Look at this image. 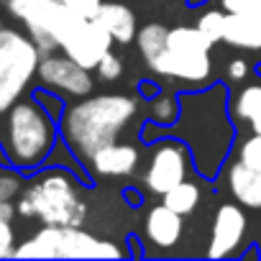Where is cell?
Here are the masks:
<instances>
[{"instance_id":"1","label":"cell","mask_w":261,"mask_h":261,"mask_svg":"<svg viewBox=\"0 0 261 261\" xmlns=\"http://www.w3.org/2000/svg\"><path fill=\"white\" fill-rule=\"evenodd\" d=\"M139 113V100L120 92H105L92 97H77V102L64 108L59 118V134L72 156L82 164L102 149L123 136V130L134 123Z\"/></svg>"},{"instance_id":"2","label":"cell","mask_w":261,"mask_h":261,"mask_svg":"<svg viewBox=\"0 0 261 261\" xmlns=\"http://www.w3.org/2000/svg\"><path fill=\"white\" fill-rule=\"evenodd\" d=\"M59 120L31 95L21 97L6 113V130L0 139V164L21 172H36L49 164L59 146Z\"/></svg>"},{"instance_id":"3","label":"cell","mask_w":261,"mask_h":261,"mask_svg":"<svg viewBox=\"0 0 261 261\" xmlns=\"http://www.w3.org/2000/svg\"><path fill=\"white\" fill-rule=\"evenodd\" d=\"M16 207L21 218H36L41 225H85L90 213L77 177L64 167L34 174L18 195Z\"/></svg>"},{"instance_id":"4","label":"cell","mask_w":261,"mask_h":261,"mask_svg":"<svg viewBox=\"0 0 261 261\" xmlns=\"http://www.w3.org/2000/svg\"><path fill=\"white\" fill-rule=\"evenodd\" d=\"M26 258H120L123 248L108 238L87 233L82 225H41L16 246Z\"/></svg>"},{"instance_id":"5","label":"cell","mask_w":261,"mask_h":261,"mask_svg":"<svg viewBox=\"0 0 261 261\" xmlns=\"http://www.w3.org/2000/svg\"><path fill=\"white\" fill-rule=\"evenodd\" d=\"M41 51L18 29L0 26V115H6L36 80Z\"/></svg>"},{"instance_id":"6","label":"cell","mask_w":261,"mask_h":261,"mask_svg":"<svg viewBox=\"0 0 261 261\" xmlns=\"http://www.w3.org/2000/svg\"><path fill=\"white\" fill-rule=\"evenodd\" d=\"M6 8L18 18L41 54L59 51L64 34L80 18L59 0H6Z\"/></svg>"},{"instance_id":"7","label":"cell","mask_w":261,"mask_h":261,"mask_svg":"<svg viewBox=\"0 0 261 261\" xmlns=\"http://www.w3.org/2000/svg\"><path fill=\"white\" fill-rule=\"evenodd\" d=\"M192 169V154L190 146L182 139H164L151 149L146 172H144V187L151 195L164 197L172 187L185 182Z\"/></svg>"},{"instance_id":"8","label":"cell","mask_w":261,"mask_h":261,"mask_svg":"<svg viewBox=\"0 0 261 261\" xmlns=\"http://www.w3.org/2000/svg\"><path fill=\"white\" fill-rule=\"evenodd\" d=\"M36 80L41 87H46L62 97H85L92 92V85H95L90 69H85L82 64L69 59L64 51L62 54H57V51L41 54Z\"/></svg>"},{"instance_id":"9","label":"cell","mask_w":261,"mask_h":261,"mask_svg":"<svg viewBox=\"0 0 261 261\" xmlns=\"http://www.w3.org/2000/svg\"><path fill=\"white\" fill-rule=\"evenodd\" d=\"M113 36L108 34V29L97 21V18H77L72 23V29L64 34L62 39V51L74 59L77 64H82L85 69L95 72V67L100 64V59L110 51L113 46Z\"/></svg>"},{"instance_id":"10","label":"cell","mask_w":261,"mask_h":261,"mask_svg":"<svg viewBox=\"0 0 261 261\" xmlns=\"http://www.w3.org/2000/svg\"><path fill=\"white\" fill-rule=\"evenodd\" d=\"M246 228H248V218L243 213V205H238V202H220L215 215H213L207 256L210 258L236 256L241 243H243V238H246Z\"/></svg>"},{"instance_id":"11","label":"cell","mask_w":261,"mask_h":261,"mask_svg":"<svg viewBox=\"0 0 261 261\" xmlns=\"http://www.w3.org/2000/svg\"><path fill=\"white\" fill-rule=\"evenodd\" d=\"M149 69L159 77H169L187 85H205L213 77V57L210 54H187L174 49H162L156 57H151Z\"/></svg>"},{"instance_id":"12","label":"cell","mask_w":261,"mask_h":261,"mask_svg":"<svg viewBox=\"0 0 261 261\" xmlns=\"http://www.w3.org/2000/svg\"><path fill=\"white\" fill-rule=\"evenodd\" d=\"M141 162V151L136 144H128V141H113L105 144L102 149H97L87 167L95 177H130L136 172Z\"/></svg>"},{"instance_id":"13","label":"cell","mask_w":261,"mask_h":261,"mask_svg":"<svg viewBox=\"0 0 261 261\" xmlns=\"http://www.w3.org/2000/svg\"><path fill=\"white\" fill-rule=\"evenodd\" d=\"M182 230H185V220L169 205L159 202V205L149 207L146 220H144V233L154 248H159V251L174 248L182 238Z\"/></svg>"},{"instance_id":"14","label":"cell","mask_w":261,"mask_h":261,"mask_svg":"<svg viewBox=\"0 0 261 261\" xmlns=\"http://www.w3.org/2000/svg\"><path fill=\"white\" fill-rule=\"evenodd\" d=\"M233 200L248 210H261V169L236 159L225 174Z\"/></svg>"},{"instance_id":"15","label":"cell","mask_w":261,"mask_h":261,"mask_svg":"<svg viewBox=\"0 0 261 261\" xmlns=\"http://www.w3.org/2000/svg\"><path fill=\"white\" fill-rule=\"evenodd\" d=\"M105 29L108 34L113 36L115 44H130L136 41V34H139V23H136V13L130 11L125 3H118V0H102V6L95 16Z\"/></svg>"},{"instance_id":"16","label":"cell","mask_w":261,"mask_h":261,"mask_svg":"<svg viewBox=\"0 0 261 261\" xmlns=\"http://www.w3.org/2000/svg\"><path fill=\"white\" fill-rule=\"evenodd\" d=\"M223 41L236 49H261V13H225Z\"/></svg>"},{"instance_id":"17","label":"cell","mask_w":261,"mask_h":261,"mask_svg":"<svg viewBox=\"0 0 261 261\" xmlns=\"http://www.w3.org/2000/svg\"><path fill=\"white\" fill-rule=\"evenodd\" d=\"M230 113L251 128V134H261V85H246L233 97Z\"/></svg>"},{"instance_id":"18","label":"cell","mask_w":261,"mask_h":261,"mask_svg":"<svg viewBox=\"0 0 261 261\" xmlns=\"http://www.w3.org/2000/svg\"><path fill=\"white\" fill-rule=\"evenodd\" d=\"M213 39L205 36L197 23L195 26H177V29H169L167 34V49H174V51H187V54H210L213 49Z\"/></svg>"},{"instance_id":"19","label":"cell","mask_w":261,"mask_h":261,"mask_svg":"<svg viewBox=\"0 0 261 261\" xmlns=\"http://www.w3.org/2000/svg\"><path fill=\"white\" fill-rule=\"evenodd\" d=\"M162 202L169 205V207H172L174 213H179L182 218H187V215L195 213L197 205H200V185L187 177L185 182H179L177 187H172V190L164 195Z\"/></svg>"},{"instance_id":"20","label":"cell","mask_w":261,"mask_h":261,"mask_svg":"<svg viewBox=\"0 0 261 261\" xmlns=\"http://www.w3.org/2000/svg\"><path fill=\"white\" fill-rule=\"evenodd\" d=\"M167 34L169 29L162 23H146L139 34H136V46L141 51V57L149 62L151 57H156L164 46H167Z\"/></svg>"},{"instance_id":"21","label":"cell","mask_w":261,"mask_h":261,"mask_svg":"<svg viewBox=\"0 0 261 261\" xmlns=\"http://www.w3.org/2000/svg\"><path fill=\"white\" fill-rule=\"evenodd\" d=\"M179 110H182V102L169 92H159L149 102V118L159 125H172L179 118Z\"/></svg>"},{"instance_id":"22","label":"cell","mask_w":261,"mask_h":261,"mask_svg":"<svg viewBox=\"0 0 261 261\" xmlns=\"http://www.w3.org/2000/svg\"><path fill=\"white\" fill-rule=\"evenodd\" d=\"M21 192H23V172L11 164H0V200H16Z\"/></svg>"},{"instance_id":"23","label":"cell","mask_w":261,"mask_h":261,"mask_svg":"<svg viewBox=\"0 0 261 261\" xmlns=\"http://www.w3.org/2000/svg\"><path fill=\"white\" fill-rule=\"evenodd\" d=\"M197 29L205 34V36H210L215 44L218 41H223V29H225V11L220 8V11H205L200 18H197Z\"/></svg>"},{"instance_id":"24","label":"cell","mask_w":261,"mask_h":261,"mask_svg":"<svg viewBox=\"0 0 261 261\" xmlns=\"http://www.w3.org/2000/svg\"><path fill=\"white\" fill-rule=\"evenodd\" d=\"M95 74H97L102 82H115V80H120V77H123V59L110 49V51L100 59V64L95 67Z\"/></svg>"},{"instance_id":"25","label":"cell","mask_w":261,"mask_h":261,"mask_svg":"<svg viewBox=\"0 0 261 261\" xmlns=\"http://www.w3.org/2000/svg\"><path fill=\"white\" fill-rule=\"evenodd\" d=\"M238 159L261 169V134H251L241 146H238Z\"/></svg>"},{"instance_id":"26","label":"cell","mask_w":261,"mask_h":261,"mask_svg":"<svg viewBox=\"0 0 261 261\" xmlns=\"http://www.w3.org/2000/svg\"><path fill=\"white\" fill-rule=\"evenodd\" d=\"M34 97H36V100H39V102H41V105H44L57 120L64 115V102H62V97H59L57 92H51V90H46V87L39 85V87L34 90Z\"/></svg>"},{"instance_id":"27","label":"cell","mask_w":261,"mask_h":261,"mask_svg":"<svg viewBox=\"0 0 261 261\" xmlns=\"http://www.w3.org/2000/svg\"><path fill=\"white\" fill-rule=\"evenodd\" d=\"M16 230L11 220H0V258H11L16 256Z\"/></svg>"},{"instance_id":"28","label":"cell","mask_w":261,"mask_h":261,"mask_svg":"<svg viewBox=\"0 0 261 261\" xmlns=\"http://www.w3.org/2000/svg\"><path fill=\"white\" fill-rule=\"evenodd\" d=\"M62 6H67L72 13L82 16V18H95L100 6H102V0H59Z\"/></svg>"},{"instance_id":"29","label":"cell","mask_w":261,"mask_h":261,"mask_svg":"<svg viewBox=\"0 0 261 261\" xmlns=\"http://www.w3.org/2000/svg\"><path fill=\"white\" fill-rule=\"evenodd\" d=\"M225 13H261V0H220Z\"/></svg>"},{"instance_id":"30","label":"cell","mask_w":261,"mask_h":261,"mask_svg":"<svg viewBox=\"0 0 261 261\" xmlns=\"http://www.w3.org/2000/svg\"><path fill=\"white\" fill-rule=\"evenodd\" d=\"M248 72H251V67H248V62H246L243 57L230 59V62H228V67H225V74H228V80H230V82H243V80L248 77Z\"/></svg>"},{"instance_id":"31","label":"cell","mask_w":261,"mask_h":261,"mask_svg":"<svg viewBox=\"0 0 261 261\" xmlns=\"http://www.w3.org/2000/svg\"><path fill=\"white\" fill-rule=\"evenodd\" d=\"M18 215V207L13 200H0V220H13Z\"/></svg>"},{"instance_id":"32","label":"cell","mask_w":261,"mask_h":261,"mask_svg":"<svg viewBox=\"0 0 261 261\" xmlns=\"http://www.w3.org/2000/svg\"><path fill=\"white\" fill-rule=\"evenodd\" d=\"M0 3H6V0H0Z\"/></svg>"}]
</instances>
